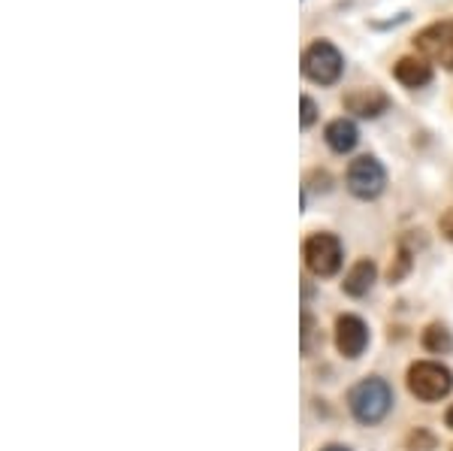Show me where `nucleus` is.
Segmentation results:
<instances>
[{
  "label": "nucleus",
  "mask_w": 453,
  "mask_h": 451,
  "mask_svg": "<svg viewBox=\"0 0 453 451\" xmlns=\"http://www.w3.org/2000/svg\"><path fill=\"white\" fill-rule=\"evenodd\" d=\"M448 427H450V431H453V406H450V409H448Z\"/></svg>",
  "instance_id": "obj_19"
},
{
  "label": "nucleus",
  "mask_w": 453,
  "mask_h": 451,
  "mask_svg": "<svg viewBox=\"0 0 453 451\" xmlns=\"http://www.w3.org/2000/svg\"><path fill=\"white\" fill-rule=\"evenodd\" d=\"M348 191L360 200H375L378 194L387 188V170L381 167V161L372 155H360L354 158L348 167Z\"/></svg>",
  "instance_id": "obj_4"
},
{
  "label": "nucleus",
  "mask_w": 453,
  "mask_h": 451,
  "mask_svg": "<svg viewBox=\"0 0 453 451\" xmlns=\"http://www.w3.org/2000/svg\"><path fill=\"white\" fill-rule=\"evenodd\" d=\"M303 258H305V267L314 273V276H335L342 267V243L339 237L333 234H314L305 239L303 245Z\"/></svg>",
  "instance_id": "obj_5"
},
{
  "label": "nucleus",
  "mask_w": 453,
  "mask_h": 451,
  "mask_svg": "<svg viewBox=\"0 0 453 451\" xmlns=\"http://www.w3.org/2000/svg\"><path fill=\"white\" fill-rule=\"evenodd\" d=\"M311 339H314V318L309 312H303V354H311Z\"/></svg>",
  "instance_id": "obj_16"
},
{
  "label": "nucleus",
  "mask_w": 453,
  "mask_h": 451,
  "mask_svg": "<svg viewBox=\"0 0 453 451\" xmlns=\"http://www.w3.org/2000/svg\"><path fill=\"white\" fill-rule=\"evenodd\" d=\"M393 406V391L390 385L378 376H369V379L357 382L348 394V409L360 424H378Z\"/></svg>",
  "instance_id": "obj_1"
},
{
  "label": "nucleus",
  "mask_w": 453,
  "mask_h": 451,
  "mask_svg": "<svg viewBox=\"0 0 453 451\" xmlns=\"http://www.w3.org/2000/svg\"><path fill=\"white\" fill-rule=\"evenodd\" d=\"M375 276H378V267L372 264V260H357V264L348 270L342 288H345L348 297H363V294H369L372 285H375Z\"/></svg>",
  "instance_id": "obj_11"
},
{
  "label": "nucleus",
  "mask_w": 453,
  "mask_h": 451,
  "mask_svg": "<svg viewBox=\"0 0 453 451\" xmlns=\"http://www.w3.org/2000/svg\"><path fill=\"white\" fill-rule=\"evenodd\" d=\"M335 346H339V352L345 354V358H350V361L360 358L369 346L366 322L357 315H342L339 322H335Z\"/></svg>",
  "instance_id": "obj_7"
},
{
  "label": "nucleus",
  "mask_w": 453,
  "mask_h": 451,
  "mask_svg": "<svg viewBox=\"0 0 453 451\" xmlns=\"http://www.w3.org/2000/svg\"><path fill=\"white\" fill-rule=\"evenodd\" d=\"M393 76L399 79L405 89H423V85L433 82V64L426 58H399Z\"/></svg>",
  "instance_id": "obj_9"
},
{
  "label": "nucleus",
  "mask_w": 453,
  "mask_h": 451,
  "mask_svg": "<svg viewBox=\"0 0 453 451\" xmlns=\"http://www.w3.org/2000/svg\"><path fill=\"white\" fill-rule=\"evenodd\" d=\"M408 267H411V252H408L405 245H402V249H399V264L390 267V282H399L402 276L408 273Z\"/></svg>",
  "instance_id": "obj_15"
},
{
  "label": "nucleus",
  "mask_w": 453,
  "mask_h": 451,
  "mask_svg": "<svg viewBox=\"0 0 453 451\" xmlns=\"http://www.w3.org/2000/svg\"><path fill=\"white\" fill-rule=\"evenodd\" d=\"M453 388V373L448 367L435 361H420L408 369V391L423 403H435V400L448 397Z\"/></svg>",
  "instance_id": "obj_2"
},
{
  "label": "nucleus",
  "mask_w": 453,
  "mask_h": 451,
  "mask_svg": "<svg viewBox=\"0 0 453 451\" xmlns=\"http://www.w3.org/2000/svg\"><path fill=\"white\" fill-rule=\"evenodd\" d=\"M408 448H411V451H433L435 448V436L418 427V431L408 436Z\"/></svg>",
  "instance_id": "obj_13"
},
{
  "label": "nucleus",
  "mask_w": 453,
  "mask_h": 451,
  "mask_svg": "<svg viewBox=\"0 0 453 451\" xmlns=\"http://www.w3.org/2000/svg\"><path fill=\"white\" fill-rule=\"evenodd\" d=\"M438 228H441V234L448 237L450 243H453V206L448 209V213L441 215V222H438Z\"/></svg>",
  "instance_id": "obj_17"
},
{
  "label": "nucleus",
  "mask_w": 453,
  "mask_h": 451,
  "mask_svg": "<svg viewBox=\"0 0 453 451\" xmlns=\"http://www.w3.org/2000/svg\"><path fill=\"white\" fill-rule=\"evenodd\" d=\"M414 49L433 64L453 70V21H438L414 36Z\"/></svg>",
  "instance_id": "obj_6"
},
{
  "label": "nucleus",
  "mask_w": 453,
  "mask_h": 451,
  "mask_svg": "<svg viewBox=\"0 0 453 451\" xmlns=\"http://www.w3.org/2000/svg\"><path fill=\"white\" fill-rule=\"evenodd\" d=\"M324 136H326V145H330L333 152H339V155H345V152H350L357 143H360V130H357V125L350 119L330 121L324 130Z\"/></svg>",
  "instance_id": "obj_10"
},
{
  "label": "nucleus",
  "mask_w": 453,
  "mask_h": 451,
  "mask_svg": "<svg viewBox=\"0 0 453 451\" xmlns=\"http://www.w3.org/2000/svg\"><path fill=\"white\" fill-rule=\"evenodd\" d=\"M345 106L350 113H357L360 119H378L381 113L390 109V97L378 89H360V91H350L345 97Z\"/></svg>",
  "instance_id": "obj_8"
},
{
  "label": "nucleus",
  "mask_w": 453,
  "mask_h": 451,
  "mask_svg": "<svg viewBox=\"0 0 453 451\" xmlns=\"http://www.w3.org/2000/svg\"><path fill=\"white\" fill-rule=\"evenodd\" d=\"M299 106H303V115H299V125H303V128H311V125H314V119H318V106H314V100L309 97V94H303Z\"/></svg>",
  "instance_id": "obj_14"
},
{
  "label": "nucleus",
  "mask_w": 453,
  "mask_h": 451,
  "mask_svg": "<svg viewBox=\"0 0 453 451\" xmlns=\"http://www.w3.org/2000/svg\"><path fill=\"white\" fill-rule=\"evenodd\" d=\"M342 70H345V61H342V52L326 40L311 43L303 52V73L318 85H333L339 82Z\"/></svg>",
  "instance_id": "obj_3"
},
{
  "label": "nucleus",
  "mask_w": 453,
  "mask_h": 451,
  "mask_svg": "<svg viewBox=\"0 0 453 451\" xmlns=\"http://www.w3.org/2000/svg\"><path fill=\"white\" fill-rule=\"evenodd\" d=\"M320 451H350V448H345V446H326V448H320Z\"/></svg>",
  "instance_id": "obj_18"
},
{
  "label": "nucleus",
  "mask_w": 453,
  "mask_h": 451,
  "mask_svg": "<svg viewBox=\"0 0 453 451\" xmlns=\"http://www.w3.org/2000/svg\"><path fill=\"white\" fill-rule=\"evenodd\" d=\"M423 346H426L429 352H435V354L450 352V346H453L450 330H448V327H441V324H429L426 330H423Z\"/></svg>",
  "instance_id": "obj_12"
}]
</instances>
